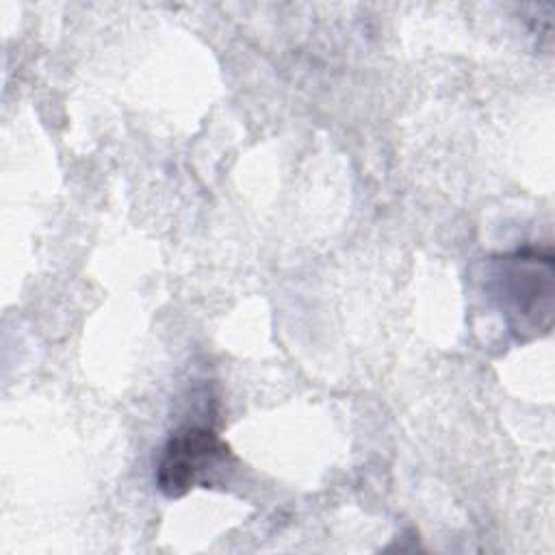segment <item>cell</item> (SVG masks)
<instances>
[{"label":"cell","mask_w":555,"mask_h":555,"mask_svg":"<svg viewBox=\"0 0 555 555\" xmlns=\"http://www.w3.org/2000/svg\"><path fill=\"white\" fill-rule=\"evenodd\" d=\"M234 462V453L212 425L184 423L163 444L154 481L163 496L180 499L195 488L221 483Z\"/></svg>","instance_id":"cell-2"},{"label":"cell","mask_w":555,"mask_h":555,"mask_svg":"<svg viewBox=\"0 0 555 555\" xmlns=\"http://www.w3.org/2000/svg\"><path fill=\"white\" fill-rule=\"evenodd\" d=\"M553 282L555 260L548 247L525 245L486 260V295L520 343L551 332Z\"/></svg>","instance_id":"cell-1"}]
</instances>
